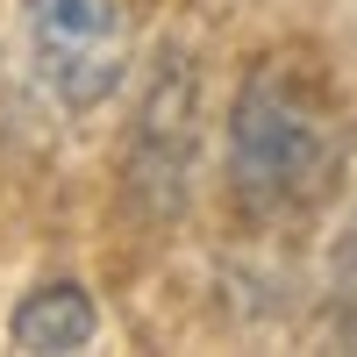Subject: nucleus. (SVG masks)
Segmentation results:
<instances>
[{
  "instance_id": "1",
  "label": "nucleus",
  "mask_w": 357,
  "mask_h": 357,
  "mask_svg": "<svg viewBox=\"0 0 357 357\" xmlns=\"http://www.w3.org/2000/svg\"><path fill=\"white\" fill-rule=\"evenodd\" d=\"M350 122L301 57H264L229 107V193L243 215H301L343 172Z\"/></svg>"
},
{
  "instance_id": "4",
  "label": "nucleus",
  "mask_w": 357,
  "mask_h": 357,
  "mask_svg": "<svg viewBox=\"0 0 357 357\" xmlns=\"http://www.w3.org/2000/svg\"><path fill=\"white\" fill-rule=\"evenodd\" d=\"M336 293H343V314H350V329H357V229H350L343 264H336Z\"/></svg>"
},
{
  "instance_id": "2",
  "label": "nucleus",
  "mask_w": 357,
  "mask_h": 357,
  "mask_svg": "<svg viewBox=\"0 0 357 357\" xmlns=\"http://www.w3.org/2000/svg\"><path fill=\"white\" fill-rule=\"evenodd\" d=\"M29 65L65 114H93L129 79V0H22Z\"/></svg>"
},
{
  "instance_id": "3",
  "label": "nucleus",
  "mask_w": 357,
  "mask_h": 357,
  "mask_svg": "<svg viewBox=\"0 0 357 357\" xmlns=\"http://www.w3.org/2000/svg\"><path fill=\"white\" fill-rule=\"evenodd\" d=\"M93 336H100V307H93V293H86L79 279L36 286L15 307V321H8V343L15 350H86Z\"/></svg>"
}]
</instances>
